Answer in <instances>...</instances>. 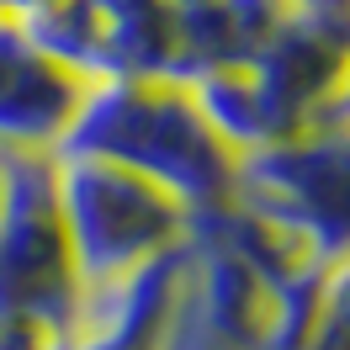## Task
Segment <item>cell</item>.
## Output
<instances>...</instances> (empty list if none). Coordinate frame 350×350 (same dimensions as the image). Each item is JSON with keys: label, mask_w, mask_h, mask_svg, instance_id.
Instances as JSON below:
<instances>
[{"label": "cell", "mask_w": 350, "mask_h": 350, "mask_svg": "<svg viewBox=\"0 0 350 350\" xmlns=\"http://www.w3.org/2000/svg\"><path fill=\"white\" fill-rule=\"evenodd\" d=\"M53 154H90L154 180L180 207L234 191V154L202 122L191 90L175 80H90Z\"/></svg>", "instance_id": "obj_1"}, {"label": "cell", "mask_w": 350, "mask_h": 350, "mask_svg": "<svg viewBox=\"0 0 350 350\" xmlns=\"http://www.w3.org/2000/svg\"><path fill=\"white\" fill-rule=\"evenodd\" d=\"M234 202L265 218L303 260L334 265L350 255V122L340 111L276 138L234 165Z\"/></svg>", "instance_id": "obj_2"}, {"label": "cell", "mask_w": 350, "mask_h": 350, "mask_svg": "<svg viewBox=\"0 0 350 350\" xmlns=\"http://www.w3.org/2000/svg\"><path fill=\"white\" fill-rule=\"evenodd\" d=\"M53 202H59L80 286L122 276L175 250L186 234V207L175 197H165L144 175L90 154H53Z\"/></svg>", "instance_id": "obj_3"}, {"label": "cell", "mask_w": 350, "mask_h": 350, "mask_svg": "<svg viewBox=\"0 0 350 350\" xmlns=\"http://www.w3.org/2000/svg\"><path fill=\"white\" fill-rule=\"evenodd\" d=\"M80 276L53 202V154H0V313L53 334L69 324Z\"/></svg>", "instance_id": "obj_4"}, {"label": "cell", "mask_w": 350, "mask_h": 350, "mask_svg": "<svg viewBox=\"0 0 350 350\" xmlns=\"http://www.w3.org/2000/svg\"><path fill=\"white\" fill-rule=\"evenodd\" d=\"M345 53H350V43H334V38H324V32H313V27L286 16L271 32V43L244 64L250 80H255V90H260L265 122H271V144L313 128L319 117L334 111Z\"/></svg>", "instance_id": "obj_5"}, {"label": "cell", "mask_w": 350, "mask_h": 350, "mask_svg": "<svg viewBox=\"0 0 350 350\" xmlns=\"http://www.w3.org/2000/svg\"><path fill=\"white\" fill-rule=\"evenodd\" d=\"M80 80L0 16V154H53L80 107Z\"/></svg>", "instance_id": "obj_6"}, {"label": "cell", "mask_w": 350, "mask_h": 350, "mask_svg": "<svg viewBox=\"0 0 350 350\" xmlns=\"http://www.w3.org/2000/svg\"><path fill=\"white\" fill-rule=\"evenodd\" d=\"M180 276H186V244L133 265L122 276L85 282L75 292L69 324L59 334H80V340H96V345H111V350H154V340H159V329L175 308Z\"/></svg>", "instance_id": "obj_7"}, {"label": "cell", "mask_w": 350, "mask_h": 350, "mask_svg": "<svg viewBox=\"0 0 350 350\" xmlns=\"http://www.w3.org/2000/svg\"><path fill=\"white\" fill-rule=\"evenodd\" d=\"M286 22L282 0H197L175 5V69L170 80L186 85L207 69H244L271 32Z\"/></svg>", "instance_id": "obj_8"}, {"label": "cell", "mask_w": 350, "mask_h": 350, "mask_svg": "<svg viewBox=\"0 0 350 350\" xmlns=\"http://www.w3.org/2000/svg\"><path fill=\"white\" fill-rule=\"evenodd\" d=\"M191 101H197L202 122L213 128L223 149L244 159L271 144V122H265V107H260V90L250 80V69H207L197 80H186Z\"/></svg>", "instance_id": "obj_9"}, {"label": "cell", "mask_w": 350, "mask_h": 350, "mask_svg": "<svg viewBox=\"0 0 350 350\" xmlns=\"http://www.w3.org/2000/svg\"><path fill=\"white\" fill-rule=\"evenodd\" d=\"M22 32L59 69H69L80 85L107 80V22L90 11L85 0H48L43 11L22 16Z\"/></svg>", "instance_id": "obj_10"}, {"label": "cell", "mask_w": 350, "mask_h": 350, "mask_svg": "<svg viewBox=\"0 0 350 350\" xmlns=\"http://www.w3.org/2000/svg\"><path fill=\"white\" fill-rule=\"evenodd\" d=\"M308 350H350V255L324 265L319 282V319L308 334Z\"/></svg>", "instance_id": "obj_11"}, {"label": "cell", "mask_w": 350, "mask_h": 350, "mask_svg": "<svg viewBox=\"0 0 350 350\" xmlns=\"http://www.w3.org/2000/svg\"><path fill=\"white\" fill-rule=\"evenodd\" d=\"M180 282H186V276H180ZM154 350H250V345H239V340L218 334V329L207 324V319H197V313H191V303L175 292V308H170V319H165V329H159Z\"/></svg>", "instance_id": "obj_12"}, {"label": "cell", "mask_w": 350, "mask_h": 350, "mask_svg": "<svg viewBox=\"0 0 350 350\" xmlns=\"http://www.w3.org/2000/svg\"><path fill=\"white\" fill-rule=\"evenodd\" d=\"M292 22L324 32L334 43H350V0H282Z\"/></svg>", "instance_id": "obj_13"}, {"label": "cell", "mask_w": 350, "mask_h": 350, "mask_svg": "<svg viewBox=\"0 0 350 350\" xmlns=\"http://www.w3.org/2000/svg\"><path fill=\"white\" fill-rule=\"evenodd\" d=\"M0 350H53V329L27 313H0Z\"/></svg>", "instance_id": "obj_14"}, {"label": "cell", "mask_w": 350, "mask_h": 350, "mask_svg": "<svg viewBox=\"0 0 350 350\" xmlns=\"http://www.w3.org/2000/svg\"><path fill=\"white\" fill-rule=\"evenodd\" d=\"M90 11L101 16L107 27H122V22H138V16H149V11H165L170 0H85Z\"/></svg>", "instance_id": "obj_15"}, {"label": "cell", "mask_w": 350, "mask_h": 350, "mask_svg": "<svg viewBox=\"0 0 350 350\" xmlns=\"http://www.w3.org/2000/svg\"><path fill=\"white\" fill-rule=\"evenodd\" d=\"M48 0H0V16L5 22H22V16H32V11H43Z\"/></svg>", "instance_id": "obj_16"}, {"label": "cell", "mask_w": 350, "mask_h": 350, "mask_svg": "<svg viewBox=\"0 0 350 350\" xmlns=\"http://www.w3.org/2000/svg\"><path fill=\"white\" fill-rule=\"evenodd\" d=\"M53 350H111V345H96V340H80V334H53Z\"/></svg>", "instance_id": "obj_17"}, {"label": "cell", "mask_w": 350, "mask_h": 350, "mask_svg": "<svg viewBox=\"0 0 350 350\" xmlns=\"http://www.w3.org/2000/svg\"><path fill=\"white\" fill-rule=\"evenodd\" d=\"M334 111L350 122V53H345V75H340V96H334Z\"/></svg>", "instance_id": "obj_18"}, {"label": "cell", "mask_w": 350, "mask_h": 350, "mask_svg": "<svg viewBox=\"0 0 350 350\" xmlns=\"http://www.w3.org/2000/svg\"><path fill=\"white\" fill-rule=\"evenodd\" d=\"M170 5H197V0H170Z\"/></svg>", "instance_id": "obj_19"}]
</instances>
